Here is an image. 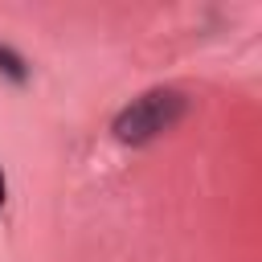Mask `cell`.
Returning <instances> with one entry per match:
<instances>
[{
	"label": "cell",
	"instance_id": "3",
	"mask_svg": "<svg viewBox=\"0 0 262 262\" xmlns=\"http://www.w3.org/2000/svg\"><path fill=\"white\" fill-rule=\"evenodd\" d=\"M8 201V184H4V172H0V205Z\"/></svg>",
	"mask_w": 262,
	"mask_h": 262
},
{
	"label": "cell",
	"instance_id": "2",
	"mask_svg": "<svg viewBox=\"0 0 262 262\" xmlns=\"http://www.w3.org/2000/svg\"><path fill=\"white\" fill-rule=\"evenodd\" d=\"M0 74H4V78H12V82H25V78H29L25 61H20V57H16L8 45H0Z\"/></svg>",
	"mask_w": 262,
	"mask_h": 262
},
{
	"label": "cell",
	"instance_id": "1",
	"mask_svg": "<svg viewBox=\"0 0 262 262\" xmlns=\"http://www.w3.org/2000/svg\"><path fill=\"white\" fill-rule=\"evenodd\" d=\"M184 111H188V98H184L180 90H147V94H139L131 106L119 111L115 135H119L123 143H151L156 135L172 131V127L184 119Z\"/></svg>",
	"mask_w": 262,
	"mask_h": 262
}]
</instances>
